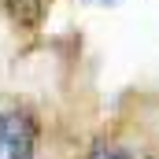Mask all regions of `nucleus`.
<instances>
[{
	"label": "nucleus",
	"instance_id": "f257e3e1",
	"mask_svg": "<svg viewBox=\"0 0 159 159\" xmlns=\"http://www.w3.org/2000/svg\"><path fill=\"white\" fill-rule=\"evenodd\" d=\"M41 126L30 107H4L0 111V159H34L37 156Z\"/></svg>",
	"mask_w": 159,
	"mask_h": 159
},
{
	"label": "nucleus",
	"instance_id": "f03ea898",
	"mask_svg": "<svg viewBox=\"0 0 159 159\" xmlns=\"http://www.w3.org/2000/svg\"><path fill=\"white\" fill-rule=\"evenodd\" d=\"M89 159H137L126 144H115V141H100V144H93V152Z\"/></svg>",
	"mask_w": 159,
	"mask_h": 159
}]
</instances>
